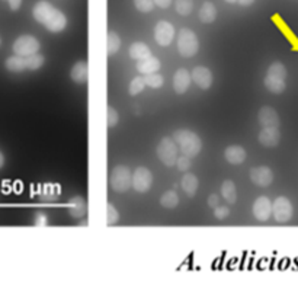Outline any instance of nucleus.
Wrapping results in <instances>:
<instances>
[{"mask_svg":"<svg viewBox=\"0 0 298 285\" xmlns=\"http://www.w3.org/2000/svg\"><path fill=\"white\" fill-rule=\"evenodd\" d=\"M4 66H6V69H7L9 72H13V73H20V72L26 70V69H25V60H23V57H20V56L9 57V58L6 60Z\"/></svg>","mask_w":298,"mask_h":285,"instance_id":"obj_25","label":"nucleus"},{"mask_svg":"<svg viewBox=\"0 0 298 285\" xmlns=\"http://www.w3.org/2000/svg\"><path fill=\"white\" fill-rule=\"evenodd\" d=\"M228 214H230L228 207H220V205H218V207L214 208V215H215L218 220H224V218H227Z\"/></svg>","mask_w":298,"mask_h":285,"instance_id":"obj_39","label":"nucleus"},{"mask_svg":"<svg viewBox=\"0 0 298 285\" xmlns=\"http://www.w3.org/2000/svg\"><path fill=\"white\" fill-rule=\"evenodd\" d=\"M217 18V7L211 1H205L199 9V19L204 23H211Z\"/></svg>","mask_w":298,"mask_h":285,"instance_id":"obj_21","label":"nucleus"},{"mask_svg":"<svg viewBox=\"0 0 298 285\" xmlns=\"http://www.w3.org/2000/svg\"><path fill=\"white\" fill-rule=\"evenodd\" d=\"M259 122L262 124V127H278L279 125V116L278 112L271 108V106H263L259 111Z\"/></svg>","mask_w":298,"mask_h":285,"instance_id":"obj_15","label":"nucleus"},{"mask_svg":"<svg viewBox=\"0 0 298 285\" xmlns=\"http://www.w3.org/2000/svg\"><path fill=\"white\" fill-rule=\"evenodd\" d=\"M176 12L182 16H188L194 9V0H176L175 1Z\"/></svg>","mask_w":298,"mask_h":285,"instance_id":"obj_32","label":"nucleus"},{"mask_svg":"<svg viewBox=\"0 0 298 285\" xmlns=\"http://www.w3.org/2000/svg\"><path fill=\"white\" fill-rule=\"evenodd\" d=\"M272 214L278 223H287L293 217V204L288 198L279 196L272 202Z\"/></svg>","mask_w":298,"mask_h":285,"instance_id":"obj_6","label":"nucleus"},{"mask_svg":"<svg viewBox=\"0 0 298 285\" xmlns=\"http://www.w3.org/2000/svg\"><path fill=\"white\" fill-rule=\"evenodd\" d=\"M66 25H67V18L58 9H54L51 15L47 18V20L44 22V26L51 32H61L66 28Z\"/></svg>","mask_w":298,"mask_h":285,"instance_id":"obj_12","label":"nucleus"},{"mask_svg":"<svg viewBox=\"0 0 298 285\" xmlns=\"http://www.w3.org/2000/svg\"><path fill=\"white\" fill-rule=\"evenodd\" d=\"M191 82H192L191 73L186 69H179L173 76V89H175V92L179 94V95L185 94L188 91Z\"/></svg>","mask_w":298,"mask_h":285,"instance_id":"obj_14","label":"nucleus"},{"mask_svg":"<svg viewBox=\"0 0 298 285\" xmlns=\"http://www.w3.org/2000/svg\"><path fill=\"white\" fill-rule=\"evenodd\" d=\"M118 218H119V214L115 209V207L112 204H108L106 205V224L112 226V224H115L118 221Z\"/></svg>","mask_w":298,"mask_h":285,"instance_id":"obj_35","label":"nucleus"},{"mask_svg":"<svg viewBox=\"0 0 298 285\" xmlns=\"http://www.w3.org/2000/svg\"><path fill=\"white\" fill-rule=\"evenodd\" d=\"M178 50L182 57H194L199 50V42L195 32L191 29H181L178 35Z\"/></svg>","mask_w":298,"mask_h":285,"instance_id":"obj_2","label":"nucleus"},{"mask_svg":"<svg viewBox=\"0 0 298 285\" xmlns=\"http://www.w3.org/2000/svg\"><path fill=\"white\" fill-rule=\"evenodd\" d=\"M7 1H9V6L12 10H18L22 4V0H7Z\"/></svg>","mask_w":298,"mask_h":285,"instance_id":"obj_41","label":"nucleus"},{"mask_svg":"<svg viewBox=\"0 0 298 285\" xmlns=\"http://www.w3.org/2000/svg\"><path fill=\"white\" fill-rule=\"evenodd\" d=\"M151 182H153V175L147 168H138L132 173L131 187L137 192H147L151 187Z\"/></svg>","mask_w":298,"mask_h":285,"instance_id":"obj_8","label":"nucleus"},{"mask_svg":"<svg viewBox=\"0 0 298 285\" xmlns=\"http://www.w3.org/2000/svg\"><path fill=\"white\" fill-rule=\"evenodd\" d=\"M160 69V61L156 57H147L144 60H140L137 63V70L141 75H150V73H157V70Z\"/></svg>","mask_w":298,"mask_h":285,"instance_id":"obj_19","label":"nucleus"},{"mask_svg":"<svg viewBox=\"0 0 298 285\" xmlns=\"http://www.w3.org/2000/svg\"><path fill=\"white\" fill-rule=\"evenodd\" d=\"M60 193H61V188L57 184H45L41 188V198L45 199V201L57 199Z\"/></svg>","mask_w":298,"mask_h":285,"instance_id":"obj_24","label":"nucleus"},{"mask_svg":"<svg viewBox=\"0 0 298 285\" xmlns=\"http://www.w3.org/2000/svg\"><path fill=\"white\" fill-rule=\"evenodd\" d=\"M182 190L189 196H194L198 190V178L192 173H186L182 179Z\"/></svg>","mask_w":298,"mask_h":285,"instance_id":"obj_23","label":"nucleus"},{"mask_svg":"<svg viewBox=\"0 0 298 285\" xmlns=\"http://www.w3.org/2000/svg\"><path fill=\"white\" fill-rule=\"evenodd\" d=\"M70 76H72V79H73L76 83H86V82H88V77H89L88 63H86V61H77V63L73 66Z\"/></svg>","mask_w":298,"mask_h":285,"instance_id":"obj_18","label":"nucleus"},{"mask_svg":"<svg viewBox=\"0 0 298 285\" xmlns=\"http://www.w3.org/2000/svg\"><path fill=\"white\" fill-rule=\"evenodd\" d=\"M175 38V28L172 23L166 22V20H160L157 22L156 28H154V39L160 47H168L172 44Z\"/></svg>","mask_w":298,"mask_h":285,"instance_id":"obj_7","label":"nucleus"},{"mask_svg":"<svg viewBox=\"0 0 298 285\" xmlns=\"http://www.w3.org/2000/svg\"><path fill=\"white\" fill-rule=\"evenodd\" d=\"M144 82H146V86H150L153 89H159L163 86V77L159 73L144 75Z\"/></svg>","mask_w":298,"mask_h":285,"instance_id":"obj_33","label":"nucleus"},{"mask_svg":"<svg viewBox=\"0 0 298 285\" xmlns=\"http://www.w3.org/2000/svg\"><path fill=\"white\" fill-rule=\"evenodd\" d=\"M106 112H108V118H106L108 127H115L118 124V112L112 106H108Z\"/></svg>","mask_w":298,"mask_h":285,"instance_id":"obj_38","label":"nucleus"},{"mask_svg":"<svg viewBox=\"0 0 298 285\" xmlns=\"http://www.w3.org/2000/svg\"><path fill=\"white\" fill-rule=\"evenodd\" d=\"M173 141L176 143L178 149L182 152V154L188 157L198 156L202 149V141L194 131L189 130H176L173 133Z\"/></svg>","mask_w":298,"mask_h":285,"instance_id":"obj_1","label":"nucleus"},{"mask_svg":"<svg viewBox=\"0 0 298 285\" xmlns=\"http://www.w3.org/2000/svg\"><path fill=\"white\" fill-rule=\"evenodd\" d=\"M224 157L230 165H240L246 159V152L240 146H230L224 152Z\"/></svg>","mask_w":298,"mask_h":285,"instance_id":"obj_17","label":"nucleus"},{"mask_svg":"<svg viewBox=\"0 0 298 285\" xmlns=\"http://www.w3.org/2000/svg\"><path fill=\"white\" fill-rule=\"evenodd\" d=\"M160 204H162V207L172 209V208H175L179 204V196H178V193L175 190H168V192H165L162 195Z\"/></svg>","mask_w":298,"mask_h":285,"instance_id":"obj_29","label":"nucleus"},{"mask_svg":"<svg viewBox=\"0 0 298 285\" xmlns=\"http://www.w3.org/2000/svg\"><path fill=\"white\" fill-rule=\"evenodd\" d=\"M54 9H56V7H54L51 3H48V1H45V0H39V1L34 6L32 13H34V18H35L39 23L44 25V22L47 20V18L51 15V12H53Z\"/></svg>","mask_w":298,"mask_h":285,"instance_id":"obj_16","label":"nucleus"},{"mask_svg":"<svg viewBox=\"0 0 298 285\" xmlns=\"http://www.w3.org/2000/svg\"><path fill=\"white\" fill-rule=\"evenodd\" d=\"M134 4L135 7L143 12V13H147V12H151L153 7H154V1L153 0H134Z\"/></svg>","mask_w":298,"mask_h":285,"instance_id":"obj_36","label":"nucleus"},{"mask_svg":"<svg viewBox=\"0 0 298 285\" xmlns=\"http://www.w3.org/2000/svg\"><path fill=\"white\" fill-rule=\"evenodd\" d=\"M191 77H192V80L195 82V85H197L198 88H201V89H204V91L209 89L211 85H212V80H214L212 73L209 72V69L202 67V66H198V67H195V69L192 70Z\"/></svg>","mask_w":298,"mask_h":285,"instance_id":"obj_11","label":"nucleus"},{"mask_svg":"<svg viewBox=\"0 0 298 285\" xmlns=\"http://www.w3.org/2000/svg\"><path fill=\"white\" fill-rule=\"evenodd\" d=\"M265 86L271 94L279 95L285 91V80H279V79H274V77L266 76L265 77Z\"/></svg>","mask_w":298,"mask_h":285,"instance_id":"obj_27","label":"nucleus"},{"mask_svg":"<svg viewBox=\"0 0 298 285\" xmlns=\"http://www.w3.org/2000/svg\"><path fill=\"white\" fill-rule=\"evenodd\" d=\"M225 1H227V3H236L237 0H225Z\"/></svg>","mask_w":298,"mask_h":285,"instance_id":"obj_45","label":"nucleus"},{"mask_svg":"<svg viewBox=\"0 0 298 285\" xmlns=\"http://www.w3.org/2000/svg\"><path fill=\"white\" fill-rule=\"evenodd\" d=\"M208 204H209V207H212V208L218 207V196H217V195H211L209 199H208Z\"/></svg>","mask_w":298,"mask_h":285,"instance_id":"obj_42","label":"nucleus"},{"mask_svg":"<svg viewBox=\"0 0 298 285\" xmlns=\"http://www.w3.org/2000/svg\"><path fill=\"white\" fill-rule=\"evenodd\" d=\"M39 41L32 35H22L13 44V53L20 57H28L39 51Z\"/></svg>","mask_w":298,"mask_h":285,"instance_id":"obj_4","label":"nucleus"},{"mask_svg":"<svg viewBox=\"0 0 298 285\" xmlns=\"http://www.w3.org/2000/svg\"><path fill=\"white\" fill-rule=\"evenodd\" d=\"M153 1H154V4H157L162 9H166L172 4V0H153Z\"/></svg>","mask_w":298,"mask_h":285,"instance_id":"obj_40","label":"nucleus"},{"mask_svg":"<svg viewBox=\"0 0 298 285\" xmlns=\"http://www.w3.org/2000/svg\"><path fill=\"white\" fill-rule=\"evenodd\" d=\"M131 181H132V173L127 166H122V165L113 168L109 176V185L116 192H127L131 188Z\"/></svg>","mask_w":298,"mask_h":285,"instance_id":"obj_3","label":"nucleus"},{"mask_svg":"<svg viewBox=\"0 0 298 285\" xmlns=\"http://www.w3.org/2000/svg\"><path fill=\"white\" fill-rule=\"evenodd\" d=\"M178 146L172 138H163L157 146V156L166 166H173L178 159Z\"/></svg>","mask_w":298,"mask_h":285,"instance_id":"obj_5","label":"nucleus"},{"mask_svg":"<svg viewBox=\"0 0 298 285\" xmlns=\"http://www.w3.org/2000/svg\"><path fill=\"white\" fill-rule=\"evenodd\" d=\"M271 214H272V202L266 196H259L253 204V215L259 221H266L269 220Z\"/></svg>","mask_w":298,"mask_h":285,"instance_id":"obj_10","label":"nucleus"},{"mask_svg":"<svg viewBox=\"0 0 298 285\" xmlns=\"http://www.w3.org/2000/svg\"><path fill=\"white\" fill-rule=\"evenodd\" d=\"M88 211V205L86 201L80 196H74L70 202H69V212L72 217L74 218H82Z\"/></svg>","mask_w":298,"mask_h":285,"instance_id":"obj_20","label":"nucleus"},{"mask_svg":"<svg viewBox=\"0 0 298 285\" xmlns=\"http://www.w3.org/2000/svg\"><path fill=\"white\" fill-rule=\"evenodd\" d=\"M176 166H178V169L179 171H182V172H186V171H189L191 169V157H188V156H185V154H182L181 157H178L176 159Z\"/></svg>","mask_w":298,"mask_h":285,"instance_id":"obj_37","label":"nucleus"},{"mask_svg":"<svg viewBox=\"0 0 298 285\" xmlns=\"http://www.w3.org/2000/svg\"><path fill=\"white\" fill-rule=\"evenodd\" d=\"M281 140V133L278 127H263L259 133V143L265 147H275Z\"/></svg>","mask_w":298,"mask_h":285,"instance_id":"obj_13","label":"nucleus"},{"mask_svg":"<svg viewBox=\"0 0 298 285\" xmlns=\"http://www.w3.org/2000/svg\"><path fill=\"white\" fill-rule=\"evenodd\" d=\"M269 77H274V79H279V80H285L287 79V69L282 63H274L271 64V67L268 69V75Z\"/></svg>","mask_w":298,"mask_h":285,"instance_id":"obj_28","label":"nucleus"},{"mask_svg":"<svg viewBox=\"0 0 298 285\" xmlns=\"http://www.w3.org/2000/svg\"><path fill=\"white\" fill-rule=\"evenodd\" d=\"M144 88H146L144 77L137 76V77H134V79L131 80V83H130V94H131V95H138V94H141V92L144 91Z\"/></svg>","mask_w":298,"mask_h":285,"instance_id":"obj_34","label":"nucleus"},{"mask_svg":"<svg viewBox=\"0 0 298 285\" xmlns=\"http://www.w3.org/2000/svg\"><path fill=\"white\" fill-rule=\"evenodd\" d=\"M150 56H151V51L144 42H134L130 47V57L134 58V60L140 61V60H144V58H147Z\"/></svg>","mask_w":298,"mask_h":285,"instance_id":"obj_22","label":"nucleus"},{"mask_svg":"<svg viewBox=\"0 0 298 285\" xmlns=\"http://www.w3.org/2000/svg\"><path fill=\"white\" fill-rule=\"evenodd\" d=\"M221 195L223 198L230 202V204H234L237 201V190H236V185L231 182V181H225L221 187Z\"/></svg>","mask_w":298,"mask_h":285,"instance_id":"obj_26","label":"nucleus"},{"mask_svg":"<svg viewBox=\"0 0 298 285\" xmlns=\"http://www.w3.org/2000/svg\"><path fill=\"white\" fill-rule=\"evenodd\" d=\"M3 165H4V156H3V153L0 152V168H3Z\"/></svg>","mask_w":298,"mask_h":285,"instance_id":"obj_44","label":"nucleus"},{"mask_svg":"<svg viewBox=\"0 0 298 285\" xmlns=\"http://www.w3.org/2000/svg\"><path fill=\"white\" fill-rule=\"evenodd\" d=\"M242 6H249V4H252L255 0H237Z\"/></svg>","mask_w":298,"mask_h":285,"instance_id":"obj_43","label":"nucleus"},{"mask_svg":"<svg viewBox=\"0 0 298 285\" xmlns=\"http://www.w3.org/2000/svg\"><path fill=\"white\" fill-rule=\"evenodd\" d=\"M25 60V69L26 70H38L42 64H44V56L41 54H32L28 57H23Z\"/></svg>","mask_w":298,"mask_h":285,"instance_id":"obj_31","label":"nucleus"},{"mask_svg":"<svg viewBox=\"0 0 298 285\" xmlns=\"http://www.w3.org/2000/svg\"><path fill=\"white\" fill-rule=\"evenodd\" d=\"M250 181L256 185V187H261V188H265V187H269L274 181V173L269 168L266 166H258V168H253L250 171Z\"/></svg>","mask_w":298,"mask_h":285,"instance_id":"obj_9","label":"nucleus"},{"mask_svg":"<svg viewBox=\"0 0 298 285\" xmlns=\"http://www.w3.org/2000/svg\"><path fill=\"white\" fill-rule=\"evenodd\" d=\"M121 47V38L115 32H109L106 37V51L109 56H113Z\"/></svg>","mask_w":298,"mask_h":285,"instance_id":"obj_30","label":"nucleus"}]
</instances>
